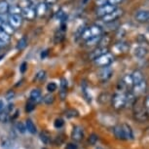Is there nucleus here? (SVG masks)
I'll use <instances>...</instances> for the list:
<instances>
[{
  "label": "nucleus",
  "mask_w": 149,
  "mask_h": 149,
  "mask_svg": "<svg viewBox=\"0 0 149 149\" xmlns=\"http://www.w3.org/2000/svg\"><path fill=\"white\" fill-rule=\"evenodd\" d=\"M127 104V94L125 93H116L112 97V106L116 110H121Z\"/></svg>",
  "instance_id": "f257e3e1"
},
{
  "label": "nucleus",
  "mask_w": 149,
  "mask_h": 149,
  "mask_svg": "<svg viewBox=\"0 0 149 149\" xmlns=\"http://www.w3.org/2000/svg\"><path fill=\"white\" fill-rule=\"evenodd\" d=\"M113 61H114L113 56H112L110 53H106V54L100 56V57H98L97 58H95L94 61H95V65L103 68V67H107L110 65V64L113 63Z\"/></svg>",
  "instance_id": "f03ea898"
},
{
  "label": "nucleus",
  "mask_w": 149,
  "mask_h": 149,
  "mask_svg": "<svg viewBox=\"0 0 149 149\" xmlns=\"http://www.w3.org/2000/svg\"><path fill=\"white\" fill-rule=\"evenodd\" d=\"M134 119L140 123L147 122L149 120V113L146 111V109L144 107H134Z\"/></svg>",
  "instance_id": "7ed1b4c3"
},
{
  "label": "nucleus",
  "mask_w": 149,
  "mask_h": 149,
  "mask_svg": "<svg viewBox=\"0 0 149 149\" xmlns=\"http://www.w3.org/2000/svg\"><path fill=\"white\" fill-rule=\"evenodd\" d=\"M117 8L116 6H114V5H110V4H105V5H102V6H100L95 11V14H97V17H100V18H102V17H104L106 15H108V14L112 13L113 11L116 10Z\"/></svg>",
  "instance_id": "20e7f679"
},
{
  "label": "nucleus",
  "mask_w": 149,
  "mask_h": 149,
  "mask_svg": "<svg viewBox=\"0 0 149 149\" xmlns=\"http://www.w3.org/2000/svg\"><path fill=\"white\" fill-rule=\"evenodd\" d=\"M146 89H147V83H146L145 80L141 81V82L136 84V85L133 86V94L134 95V97H139V95H143L146 92Z\"/></svg>",
  "instance_id": "39448f33"
},
{
  "label": "nucleus",
  "mask_w": 149,
  "mask_h": 149,
  "mask_svg": "<svg viewBox=\"0 0 149 149\" xmlns=\"http://www.w3.org/2000/svg\"><path fill=\"white\" fill-rule=\"evenodd\" d=\"M21 16L24 19H27V21H32V19H34L36 17L35 9L31 6H26L24 8H22Z\"/></svg>",
  "instance_id": "423d86ee"
},
{
  "label": "nucleus",
  "mask_w": 149,
  "mask_h": 149,
  "mask_svg": "<svg viewBox=\"0 0 149 149\" xmlns=\"http://www.w3.org/2000/svg\"><path fill=\"white\" fill-rule=\"evenodd\" d=\"M8 24L14 29H19L22 24V17L21 15H9L8 16Z\"/></svg>",
  "instance_id": "0eeeda50"
},
{
  "label": "nucleus",
  "mask_w": 149,
  "mask_h": 149,
  "mask_svg": "<svg viewBox=\"0 0 149 149\" xmlns=\"http://www.w3.org/2000/svg\"><path fill=\"white\" fill-rule=\"evenodd\" d=\"M123 14V11L121 9H116L115 11H113L112 13L108 14L104 17H102V21L104 22H113L116 21L117 19H119Z\"/></svg>",
  "instance_id": "6e6552de"
},
{
  "label": "nucleus",
  "mask_w": 149,
  "mask_h": 149,
  "mask_svg": "<svg viewBox=\"0 0 149 149\" xmlns=\"http://www.w3.org/2000/svg\"><path fill=\"white\" fill-rule=\"evenodd\" d=\"M134 19L139 22H149V10H139L134 15Z\"/></svg>",
  "instance_id": "1a4fd4ad"
},
{
  "label": "nucleus",
  "mask_w": 149,
  "mask_h": 149,
  "mask_svg": "<svg viewBox=\"0 0 149 149\" xmlns=\"http://www.w3.org/2000/svg\"><path fill=\"white\" fill-rule=\"evenodd\" d=\"M71 137L75 141H81L84 137V130L80 126H75L72 130L71 133Z\"/></svg>",
  "instance_id": "9d476101"
},
{
  "label": "nucleus",
  "mask_w": 149,
  "mask_h": 149,
  "mask_svg": "<svg viewBox=\"0 0 149 149\" xmlns=\"http://www.w3.org/2000/svg\"><path fill=\"white\" fill-rule=\"evenodd\" d=\"M112 74H113V70H112V68H110L109 66L103 67L102 69V71L100 72V78L102 82H106V81L111 78Z\"/></svg>",
  "instance_id": "9b49d317"
},
{
  "label": "nucleus",
  "mask_w": 149,
  "mask_h": 149,
  "mask_svg": "<svg viewBox=\"0 0 149 149\" xmlns=\"http://www.w3.org/2000/svg\"><path fill=\"white\" fill-rule=\"evenodd\" d=\"M121 126H122V130H123L124 139H125V140L134 139V133H133V130H132L131 126L128 125V124H122Z\"/></svg>",
  "instance_id": "f8f14e48"
},
{
  "label": "nucleus",
  "mask_w": 149,
  "mask_h": 149,
  "mask_svg": "<svg viewBox=\"0 0 149 149\" xmlns=\"http://www.w3.org/2000/svg\"><path fill=\"white\" fill-rule=\"evenodd\" d=\"M147 54H148L147 48H145L143 46H137L134 51V57L137 58H143Z\"/></svg>",
  "instance_id": "ddd939ff"
},
{
  "label": "nucleus",
  "mask_w": 149,
  "mask_h": 149,
  "mask_svg": "<svg viewBox=\"0 0 149 149\" xmlns=\"http://www.w3.org/2000/svg\"><path fill=\"white\" fill-rule=\"evenodd\" d=\"M47 9H48V6H47V3L46 2H40L36 5V8H35V13H36V16H44L45 14L47 12Z\"/></svg>",
  "instance_id": "4468645a"
},
{
  "label": "nucleus",
  "mask_w": 149,
  "mask_h": 149,
  "mask_svg": "<svg viewBox=\"0 0 149 149\" xmlns=\"http://www.w3.org/2000/svg\"><path fill=\"white\" fill-rule=\"evenodd\" d=\"M106 53H108V49L105 47H100L97 48V49H95L94 52L92 53V55L90 56V58H92V60H95V58H97L98 57H100V56L106 54Z\"/></svg>",
  "instance_id": "2eb2a0df"
},
{
  "label": "nucleus",
  "mask_w": 149,
  "mask_h": 149,
  "mask_svg": "<svg viewBox=\"0 0 149 149\" xmlns=\"http://www.w3.org/2000/svg\"><path fill=\"white\" fill-rule=\"evenodd\" d=\"M67 95V81L64 78H61V90H60V97L61 100H63L66 97Z\"/></svg>",
  "instance_id": "dca6fc26"
},
{
  "label": "nucleus",
  "mask_w": 149,
  "mask_h": 149,
  "mask_svg": "<svg viewBox=\"0 0 149 149\" xmlns=\"http://www.w3.org/2000/svg\"><path fill=\"white\" fill-rule=\"evenodd\" d=\"M32 102H34L35 103H37L39 102H41L43 98H42V94H41V91L39 89H34L32 90L31 93H30V98Z\"/></svg>",
  "instance_id": "f3484780"
},
{
  "label": "nucleus",
  "mask_w": 149,
  "mask_h": 149,
  "mask_svg": "<svg viewBox=\"0 0 149 149\" xmlns=\"http://www.w3.org/2000/svg\"><path fill=\"white\" fill-rule=\"evenodd\" d=\"M10 40H11L10 35H8L3 30L0 29V48L7 46L10 43Z\"/></svg>",
  "instance_id": "a211bd4d"
},
{
  "label": "nucleus",
  "mask_w": 149,
  "mask_h": 149,
  "mask_svg": "<svg viewBox=\"0 0 149 149\" xmlns=\"http://www.w3.org/2000/svg\"><path fill=\"white\" fill-rule=\"evenodd\" d=\"M132 78H133L134 85H136V84L141 82V81L144 80V77H143L142 72L139 71V70H136V71H134L133 74H132Z\"/></svg>",
  "instance_id": "6ab92c4d"
},
{
  "label": "nucleus",
  "mask_w": 149,
  "mask_h": 149,
  "mask_svg": "<svg viewBox=\"0 0 149 149\" xmlns=\"http://www.w3.org/2000/svg\"><path fill=\"white\" fill-rule=\"evenodd\" d=\"M122 85L125 87V88H133L134 82H133V78H132V74H127L123 77Z\"/></svg>",
  "instance_id": "aec40b11"
},
{
  "label": "nucleus",
  "mask_w": 149,
  "mask_h": 149,
  "mask_svg": "<svg viewBox=\"0 0 149 149\" xmlns=\"http://www.w3.org/2000/svg\"><path fill=\"white\" fill-rule=\"evenodd\" d=\"M113 134L115 137L117 139H122V140H125L124 139V134H123V130H122V126L121 125H116L115 127L113 128Z\"/></svg>",
  "instance_id": "412c9836"
},
{
  "label": "nucleus",
  "mask_w": 149,
  "mask_h": 149,
  "mask_svg": "<svg viewBox=\"0 0 149 149\" xmlns=\"http://www.w3.org/2000/svg\"><path fill=\"white\" fill-rule=\"evenodd\" d=\"M90 32H91L92 36H98V35H102V26H97V24H93L89 27Z\"/></svg>",
  "instance_id": "4be33fe9"
},
{
  "label": "nucleus",
  "mask_w": 149,
  "mask_h": 149,
  "mask_svg": "<svg viewBox=\"0 0 149 149\" xmlns=\"http://www.w3.org/2000/svg\"><path fill=\"white\" fill-rule=\"evenodd\" d=\"M10 5L7 0H0V15H5L9 12Z\"/></svg>",
  "instance_id": "5701e85b"
},
{
  "label": "nucleus",
  "mask_w": 149,
  "mask_h": 149,
  "mask_svg": "<svg viewBox=\"0 0 149 149\" xmlns=\"http://www.w3.org/2000/svg\"><path fill=\"white\" fill-rule=\"evenodd\" d=\"M0 29L3 30L5 33H7L8 35H11L13 34L14 31H15V29L12 27L10 26L8 22H3V24H1V26H0Z\"/></svg>",
  "instance_id": "b1692460"
},
{
  "label": "nucleus",
  "mask_w": 149,
  "mask_h": 149,
  "mask_svg": "<svg viewBox=\"0 0 149 149\" xmlns=\"http://www.w3.org/2000/svg\"><path fill=\"white\" fill-rule=\"evenodd\" d=\"M102 35H98V36H93V37H91L90 39H88V40L86 41V44L87 46H94V45H97L100 42V40H102Z\"/></svg>",
  "instance_id": "393cba45"
},
{
  "label": "nucleus",
  "mask_w": 149,
  "mask_h": 149,
  "mask_svg": "<svg viewBox=\"0 0 149 149\" xmlns=\"http://www.w3.org/2000/svg\"><path fill=\"white\" fill-rule=\"evenodd\" d=\"M26 129L27 130V132H29L30 134H35L36 133V127H35L34 123H33L30 119H27L26 121Z\"/></svg>",
  "instance_id": "a878e982"
},
{
  "label": "nucleus",
  "mask_w": 149,
  "mask_h": 149,
  "mask_svg": "<svg viewBox=\"0 0 149 149\" xmlns=\"http://www.w3.org/2000/svg\"><path fill=\"white\" fill-rule=\"evenodd\" d=\"M10 15H21L22 14V8L19 6H17V5H13V6H10L9 8V12Z\"/></svg>",
  "instance_id": "bb28decb"
},
{
  "label": "nucleus",
  "mask_w": 149,
  "mask_h": 149,
  "mask_svg": "<svg viewBox=\"0 0 149 149\" xmlns=\"http://www.w3.org/2000/svg\"><path fill=\"white\" fill-rule=\"evenodd\" d=\"M40 139L45 144H48V143H50V141H51V136L47 132H42L40 134Z\"/></svg>",
  "instance_id": "cd10ccee"
},
{
  "label": "nucleus",
  "mask_w": 149,
  "mask_h": 149,
  "mask_svg": "<svg viewBox=\"0 0 149 149\" xmlns=\"http://www.w3.org/2000/svg\"><path fill=\"white\" fill-rule=\"evenodd\" d=\"M26 44H27V40L26 37H22L18 41V44H17V49L18 50H22L26 47Z\"/></svg>",
  "instance_id": "c85d7f7f"
},
{
  "label": "nucleus",
  "mask_w": 149,
  "mask_h": 149,
  "mask_svg": "<svg viewBox=\"0 0 149 149\" xmlns=\"http://www.w3.org/2000/svg\"><path fill=\"white\" fill-rule=\"evenodd\" d=\"M54 100H55V97H54V95H53L52 94H48L43 97V102L48 105L54 102Z\"/></svg>",
  "instance_id": "c756f323"
},
{
  "label": "nucleus",
  "mask_w": 149,
  "mask_h": 149,
  "mask_svg": "<svg viewBox=\"0 0 149 149\" xmlns=\"http://www.w3.org/2000/svg\"><path fill=\"white\" fill-rule=\"evenodd\" d=\"M65 116L68 118H73L78 116V112L75 109H67L65 111Z\"/></svg>",
  "instance_id": "7c9ffc66"
},
{
  "label": "nucleus",
  "mask_w": 149,
  "mask_h": 149,
  "mask_svg": "<svg viewBox=\"0 0 149 149\" xmlns=\"http://www.w3.org/2000/svg\"><path fill=\"white\" fill-rule=\"evenodd\" d=\"M9 112L8 111H2L1 113H0V122H2V123H6L8 119H9Z\"/></svg>",
  "instance_id": "2f4dec72"
},
{
  "label": "nucleus",
  "mask_w": 149,
  "mask_h": 149,
  "mask_svg": "<svg viewBox=\"0 0 149 149\" xmlns=\"http://www.w3.org/2000/svg\"><path fill=\"white\" fill-rule=\"evenodd\" d=\"M57 18L60 19L61 22H65V19H67V15L63 12V10H60L57 14Z\"/></svg>",
  "instance_id": "473e14b6"
},
{
  "label": "nucleus",
  "mask_w": 149,
  "mask_h": 149,
  "mask_svg": "<svg viewBox=\"0 0 149 149\" xmlns=\"http://www.w3.org/2000/svg\"><path fill=\"white\" fill-rule=\"evenodd\" d=\"M34 108H35V102H32L31 100H29V102H27V103H26V111L27 112H31Z\"/></svg>",
  "instance_id": "72a5a7b5"
},
{
  "label": "nucleus",
  "mask_w": 149,
  "mask_h": 149,
  "mask_svg": "<svg viewBox=\"0 0 149 149\" xmlns=\"http://www.w3.org/2000/svg\"><path fill=\"white\" fill-rule=\"evenodd\" d=\"M57 88H58V86H57V84H56L55 82H51V83H49L47 85V91H49L50 93L55 92L56 90H57Z\"/></svg>",
  "instance_id": "f704fd0d"
},
{
  "label": "nucleus",
  "mask_w": 149,
  "mask_h": 149,
  "mask_svg": "<svg viewBox=\"0 0 149 149\" xmlns=\"http://www.w3.org/2000/svg\"><path fill=\"white\" fill-rule=\"evenodd\" d=\"M97 140H98V136L95 134H92L91 136H90V137H89V143H90V144H92V145L95 144Z\"/></svg>",
  "instance_id": "c9c22d12"
},
{
  "label": "nucleus",
  "mask_w": 149,
  "mask_h": 149,
  "mask_svg": "<svg viewBox=\"0 0 149 149\" xmlns=\"http://www.w3.org/2000/svg\"><path fill=\"white\" fill-rule=\"evenodd\" d=\"M63 125H64V122L61 118H58V119H56V121L54 122L55 128H57V129H61Z\"/></svg>",
  "instance_id": "e433bc0d"
},
{
  "label": "nucleus",
  "mask_w": 149,
  "mask_h": 149,
  "mask_svg": "<svg viewBox=\"0 0 149 149\" xmlns=\"http://www.w3.org/2000/svg\"><path fill=\"white\" fill-rule=\"evenodd\" d=\"M45 74H46V72L43 71V70H41V71H39L37 74H36L35 79L39 80V81H43L45 79Z\"/></svg>",
  "instance_id": "4c0bfd02"
},
{
  "label": "nucleus",
  "mask_w": 149,
  "mask_h": 149,
  "mask_svg": "<svg viewBox=\"0 0 149 149\" xmlns=\"http://www.w3.org/2000/svg\"><path fill=\"white\" fill-rule=\"evenodd\" d=\"M17 129H18V131L19 132V133H22V134H24V132H26V126L24 125L21 122H19V123H17Z\"/></svg>",
  "instance_id": "58836bf2"
},
{
  "label": "nucleus",
  "mask_w": 149,
  "mask_h": 149,
  "mask_svg": "<svg viewBox=\"0 0 149 149\" xmlns=\"http://www.w3.org/2000/svg\"><path fill=\"white\" fill-rule=\"evenodd\" d=\"M144 108L149 113V95H146V97L144 98Z\"/></svg>",
  "instance_id": "ea45409f"
},
{
  "label": "nucleus",
  "mask_w": 149,
  "mask_h": 149,
  "mask_svg": "<svg viewBox=\"0 0 149 149\" xmlns=\"http://www.w3.org/2000/svg\"><path fill=\"white\" fill-rule=\"evenodd\" d=\"M14 97H15V93H14L13 91H9L6 94V100H13Z\"/></svg>",
  "instance_id": "a19ab883"
},
{
  "label": "nucleus",
  "mask_w": 149,
  "mask_h": 149,
  "mask_svg": "<svg viewBox=\"0 0 149 149\" xmlns=\"http://www.w3.org/2000/svg\"><path fill=\"white\" fill-rule=\"evenodd\" d=\"M122 1L123 0H107V3L110 4V5H114V6H116L117 4H120Z\"/></svg>",
  "instance_id": "79ce46f5"
},
{
  "label": "nucleus",
  "mask_w": 149,
  "mask_h": 149,
  "mask_svg": "<svg viewBox=\"0 0 149 149\" xmlns=\"http://www.w3.org/2000/svg\"><path fill=\"white\" fill-rule=\"evenodd\" d=\"M26 69H27V63H22L21 67H19V71H21L22 73H24Z\"/></svg>",
  "instance_id": "37998d69"
},
{
  "label": "nucleus",
  "mask_w": 149,
  "mask_h": 149,
  "mask_svg": "<svg viewBox=\"0 0 149 149\" xmlns=\"http://www.w3.org/2000/svg\"><path fill=\"white\" fill-rule=\"evenodd\" d=\"M65 149H77V145L74 144V143H68L66 145Z\"/></svg>",
  "instance_id": "c03bdc74"
},
{
  "label": "nucleus",
  "mask_w": 149,
  "mask_h": 149,
  "mask_svg": "<svg viewBox=\"0 0 149 149\" xmlns=\"http://www.w3.org/2000/svg\"><path fill=\"white\" fill-rule=\"evenodd\" d=\"M4 102H3V100H0V113H1L2 111L4 110Z\"/></svg>",
  "instance_id": "a18cd8bd"
},
{
  "label": "nucleus",
  "mask_w": 149,
  "mask_h": 149,
  "mask_svg": "<svg viewBox=\"0 0 149 149\" xmlns=\"http://www.w3.org/2000/svg\"><path fill=\"white\" fill-rule=\"evenodd\" d=\"M56 1H57V0H46V2H47V3H49V4H53V3H55Z\"/></svg>",
  "instance_id": "49530a36"
},
{
  "label": "nucleus",
  "mask_w": 149,
  "mask_h": 149,
  "mask_svg": "<svg viewBox=\"0 0 149 149\" xmlns=\"http://www.w3.org/2000/svg\"><path fill=\"white\" fill-rule=\"evenodd\" d=\"M97 149H103V148H102V147H97Z\"/></svg>",
  "instance_id": "de8ad7c7"
},
{
  "label": "nucleus",
  "mask_w": 149,
  "mask_h": 149,
  "mask_svg": "<svg viewBox=\"0 0 149 149\" xmlns=\"http://www.w3.org/2000/svg\"><path fill=\"white\" fill-rule=\"evenodd\" d=\"M1 24H2V22H0V26H1Z\"/></svg>",
  "instance_id": "09e8293b"
},
{
  "label": "nucleus",
  "mask_w": 149,
  "mask_h": 149,
  "mask_svg": "<svg viewBox=\"0 0 149 149\" xmlns=\"http://www.w3.org/2000/svg\"><path fill=\"white\" fill-rule=\"evenodd\" d=\"M42 149H47V148H42Z\"/></svg>",
  "instance_id": "8fccbe9b"
},
{
  "label": "nucleus",
  "mask_w": 149,
  "mask_h": 149,
  "mask_svg": "<svg viewBox=\"0 0 149 149\" xmlns=\"http://www.w3.org/2000/svg\"><path fill=\"white\" fill-rule=\"evenodd\" d=\"M11 1H14V0H11Z\"/></svg>",
  "instance_id": "3c124183"
}]
</instances>
